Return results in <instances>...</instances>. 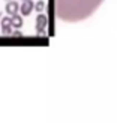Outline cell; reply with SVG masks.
Segmentation results:
<instances>
[{
	"label": "cell",
	"mask_w": 117,
	"mask_h": 123,
	"mask_svg": "<svg viewBox=\"0 0 117 123\" xmlns=\"http://www.w3.org/2000/svg\"><path fill=\"white\" fill-rule=\"evenodd\" d=\"M104 0H51V15L65 23H78L89 18Z\"/></svg>",
	"instance_id": "1"
},
{
	"label": "cell",
	"mask_w": 117,
	"mask_h": 123,
	"mask_svg": "<svg viewBox=\"0 0 117 123\" xmlns=\"http://www.w3.org/2000/svg\"><path fill=\"white\" fill-rule=\"evenodd\" d=\"M47 27H48V17L39 12V15L36 17V33L39 36H45Z\"/></svg>",
	"instance_id": "2"
},
{
	"label": "cell",
	"mask_w": 117,
	"mask_h": 123,
	"mask_svg": "<svg viewBox=\"0 0 117 123\" xmlns=\"http://www.w3.org/2000/svg\"><path fill=\"white\" fill-rule=\"evenodd\" d=\"M33 9H35V3L32 2V0H23V3H21V6H20L21 15H29Z\"/></svg>",
	"instance_id": "3"
},
{
	"label": "cell",
	"mask_w": 117,
	"mask_h": 123,
	"mask_svg": "<svg viewBox=\"0 0 117 123\" xmlns=\"http://www.w3.org/2000/svg\"><path fill=\"white\" fill-rule=\"evenodd\" d=\"M2 33H3V35H12L11 17H5V18H2Z\"/></svg>",
	"instance_id": "4"
},
{
	"label": "cell",
	"mask_w": 117,
	"mask_h": 123,
	"mask_svg": "<svg viewBox=\"0 0 117 123\" xmlns=\"http://www.w3.org/2000/svg\"><path fill=\"white\" fill-rule=\"evenodd\" d=\"M18 9H20V5H18L17 2H14V0H9V2L6 3V8H5V11H6V14H8V15L17 14Z\"/></svg>",
	"instance_id": "5"
},
{
	"label": "cell",
	"mask_w": 117,
	"mask_h": 123,
	"mask_svg": "<svg viewBox=\"0 0 117 123\" xmlns=\"http://www.w3.org/2000/svg\"><path fill=\"white\" fill-rule=\"evenodd\" d=\"M11 24H12V27H15V29H21L23 27V17L21 15H11Z\"/></svg>",
	"instance_id": "6"
},
{
	"label": "cell",
	"mask_w": 117,
	"mask_h": 123,
	"mask_svg": "<svg viewBox=\"0 0 117 123\" xmlns=\"http://www.w3.org/2000/svg\"><path fill=\"white\" fill-rule=\"evenodd\" d=\"M35 9L38 11V12H42V11L45 9V2H42V0L36 2V3H35Z\"/></svg>",
	"instance_id": "7"
},
{
	"label": "cell",
	"mask_w": 117,
	"mask_h": 123,
	"mask_svg": "<svg viewBox=\"0 0 117 123\" xmlns=\"http://www.w3.org/2000/svg\"><path fill=\"white\" fill-rule=\"evenodd\" d=\"M12 36H23V33L20 30H17V32H12Z\"/></svg>",
	"instance_id": "8"
},
{
	"label": "cell",
	"mask_w": 117,
	"mask_h": 123,
	"mask_svg": "<svg viewBox=\"0 0 117 123\" xmlns=\"http://www.w3.org/2000/svg\"><path fill=\"white\" fill-rule=\"evenodd\" d=\"M6 2H9V0H6Z\"/></svg>",
	"instance_id": "9"
},
{
	"label": "cell",
	"mask_w": 117,
	"mask_h": 123,
	"mask_svg": "<svg viewBox=\"0 0 117 123\" xmlns=\"http://www.w3.org/2000/svg\"><path fill=\"white\" fill-rule=\"evenodd\" d=\"M0 15H2V14H0Z\"/></svg>",
	"instance_id": "10"
}]
</instances>
